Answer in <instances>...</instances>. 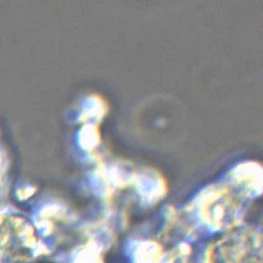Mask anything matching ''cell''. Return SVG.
Listing matches in <instances>:
<instances>
[{"label": "cell", "instance_id": "6da1fadb", "mask_svg": "<svg viewBox=\"0 0 263 263\" xmlns=\"http://www.w3.org/2000/svg\"><path fill=\"white\" fill-rule=\"evenodd\" d=\"M205 263H262V239L256 230L233 229L208 250Z\"/></svg>", "mask_w": 263, "mask_h": 263}, {"label": "cell", "instance_id": "7a4b0ae2", "mask_svg": "<svg viewBox=\"0 0 263 263\" xmlns=\"http://www.w3.org/2000/svg\"><path fill=\"white\" fill-rule=\"evenodd\" d=\"M200 218L215 230L234 229L242 219L238 205L234 204L225 187L211 186L196 199Z\"/></svg>", "mask_w": 263, "mask_h": 263}, {"label": "cell", "instance_id": "3957f363", "mask_svg": "<svg viewBox=\"0 0 263 263\" xmlns=\"http://www.w3.org/2000/svg\"><path fill=\"white\" fill-rule=\"evenodd\" d=\"M233 178L239 184L244 185L249 194L261 193V167L255 163H247L237 166Z\"/></svg>", "mask_w": 263, "mask_h": 263}, {"label": "cell", "instance_id": "277c9868", "mask_svg": "<svg viewBox=\"0 0 263 263\" xmlns=\"http://www.w3.org/2000/svg\"><path fill=\"white\" fill-rule=\"evenodd\" d=\"M151 176L143 177V175H138L134 179L141 196L149 203L161 199L166 193L165 183L162 179L158 175Z\"/></svg>", "mask_w": 263, "mask_h": 263}, {"label": "cell", "instance_id": "5b68a950", "mask_svg": "<svg viewBox=\"0 0 263 263\" xmlns=\"http://www.w3.org/2000/svg\"><path fill=\"white\" fill-rule=\"evenodd\" d=\"M134 258L136 263H160L163 259V249L156 242L144 241L137 246Z\"/></svg>", "mask_w": 263, "mask_h": 263}]
</instances>
